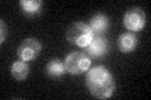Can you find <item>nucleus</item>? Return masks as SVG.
Returning <instances> with one entry per match:
<instances>
[{
    "mask_svg": "<svg viewBox=\"0 0 151 100\" xmlns=\"http://www.w3.org/2000/svg\"><path fill=\"white\" fill-rule=\"evenodd\" d=\"M86 85L89 93L97 99H108L116 88V83L111 71L102 65L94 66L87 71Z\"/></svg>",
    "mask_w": 151,
    "mask_h": 100,
    "instance_id": "nucleus-1",
    "label": "nucleus"
},
{
    "mask_svg": "<svg viewBox=\"0 0 151 100\" xmlns=\"http://www.w3.org/2000/svg\"><path fill=\"white\" fill-rule=\"evenodd\" d=\"M93 36L94 34L92 29L89 28V25L82 21L73 23L65 30V38H67V40L81 48H86L93 39Z\"/></svg>",
    "mask_w": 151,
    "mask_h": 100,
    "instance_id": "nucleus-2",
    "label": "nucleus"
},
{
    "mask_svg": "<svg viewBox=\"0 0 151 100\" xmlns=\"http://www.w3.org/2000/svg\"><path fill=\"white\" fill-rule=\"evenodd\" d=\"M65 71L72 75L83 74L89 69L91 66V59L89 55L83 53V51H73L67 55L64 60Z\"/></svg>",
    "mask_w": 151,
    "mask_h": 100,
    "instance_id": "nucleus-3",
    "label": "nucleus"
},
{
    "mask_svg": "<svg viewBox=\"0 0 151 100\" xmlns=\"http://www.w3.org/2000/svg\"><path fill=\"white\" fill-rule=\"evenodd\" d=\"M146 24V14L141 8H131L124 15V25L127 30L140 31Z\"/></svg>",
    "mask_w": 151,
    "mask_h": 100,
    "instance_id": "nucleus-4",
    "label": "nucleus"
},
{
    "mask_svg": "<svg viewBox=\"0 0 151 100\" xmlns=\"http://www.w3.org/2000/svg\"><path fill=\"white\" fill-rule=\"evenodd\" d=\"M40 50H42L40 43L37 39H34V38H29V39H25L18 46L17 55L20 60L28 63L30 60H34L40 54Z\"/></svg>",
    "mask_w": 151,
    "mask_h": 100,
    "instance_id": "nucleus-5",
    "label": "nucleus"
},
{
    "mask_svg": "<svg viewBox=\"0 0 151 100\" xmlns=\"http://www.w3.org/2000/svg\"><path fill=\"white\" fill-rule=\"evenodd\" d=\"M87 54L93 56V58H100L105 55L108 50V41L103 35H94L91 43L86 46Z\"/></svg>",
    "mask_w": 151,
    "mask_h": 100,
    "instance_id": "nucleus-6",
    "label": "nucleus"
},
{
    "mask_svg": "<svg viewBox=\"0 0 151 100\" xmlns=\"http://www.w3.org/2000/svg\"><path fill=\"white\" fill-rule=\"evenodd\" d=\"M137 45V38L134 33H124L117 40V48L121 53H131Z\"/></svg>",
    "mask_w": 151,
    "mask_h": 100,
    "instance_id": "nucleus-7",
    "label": "nucleus"
},
{
    "mask_svg": "<svg viewBox=\"0 0 151 100\" xmlns=\"http://www.w3.org/2000/svg\"><path fill=\"white\" fill-rule=\"evenodd\" d=\"M108 26V18L105 14H96L92 16L91 23H89V28L92 29L94 35H102V33L107 29Z\"/></svg>",
    "mask_w": 151,
    "mask_h": 100,
    "instance_id": "nucleus-8",
    "label": "nucleus"
},
{
    "mask_svg": "<svg viewBox=\"0 0 151 100\" xmlns=\"http://www.w3.org/2000/svg\"><path fill=\"white\" fill-rule=\"evenodd\" d=\"M10 71H12V75L14 79L18 80V82H22V80H24L28 77V74H29V65H28L27 61L19 60L12 65Z\"/></svg>",
    "mask_w": 151,
    "mask_h": 100,
    "instance_id": "nucleus-9",
    "label": "nucleus"
},
{
    "mask_svg": "<svg viewBox=\"0 0 151 100\" xmlns=\"http://www.w3.org/2000/svg\"><path fill=\"white\" fill-rule=\"evenodd\" d=\"M45 71L49 77L58 78L60 75H63L65 73V66L64 63H62L59 59H53L50 60L45 66Z\"/></svg>",
    "mask_w": 151,
    "mask_h": 100,
    "instance_id": "nucleus-10",
    "label": "nucleus"
},
{
    "mask_svg": "<svg viewBox=\"0 0 151 100\" xmlns=\"http://www.w3.org/2000/svg\"><path fill=\"white\" fill-rule=\"evenodd\" d=\"M19 4H20L22 9L27 14H35L39 11V9L42 6L40 0H22Z\"/></svg>",
    "mask_w": 151,
    "mask_h": 100,
    "instance_id": "nucleus-11",
    "label": "nucleus"
},
{
    "mask_svg": "<svg viewBox=\"0 0 151 100\" xmlns=\"http://www.w3.org/2000/svg\"><path fill=\"white\" fill-rule=\"evenodd\" d=\"M0 25H1V36H0V43H4L6 39V24L4 20L0 21Z\"/></svg>",
    "mask_w": 151,
    "mask_h": 100,
    "instance_id": "nucleus-12",
    "label": "nucleus"
}]
</instances>
